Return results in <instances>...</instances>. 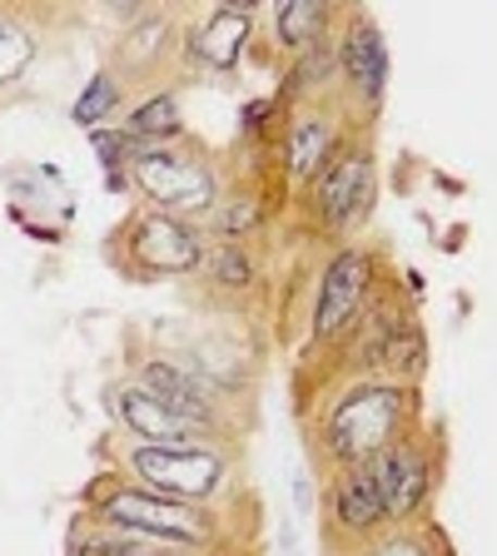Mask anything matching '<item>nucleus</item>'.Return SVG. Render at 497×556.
<instances>
[{"label": "nucleus", "mask_w": 497, "mask_h": 556, "mask_svg": "<svg viewBox=\"0 0 497 556\" xmlns=\"http://www.w3.org/2000/svg\"><path fill=\"white\" fill-rule=\"evenodd\" d=\"M100 521L115 527L125 536H150V542H170V546H204L209 542V521L204 511L185 507L170 497H150L139 486H120L100 502Z\"/></svg>", "instance_id": "f257e3e1"}, {"label": "nucleus", "mask_w": 497, "mask_h": 556, "mask_svg": "<svg viewBox=\"0 0 497 556\" xmlns=\"http://www.w3.org/2000/svg\"><path fill=\"white\" fill-rule=\"evenodd\" d=\"M398 422H403V393L398 388H363V393L344 397L338 413L328 417V452L353 467L373 463L398 438Z\"/></svg>", "instance_id": "f03ea898"}, {"label": "nucleus", "mask_w": 497, "mask_h": 556, "mask_svg": "<svg viewBox=\"0 0 497 556\" xmlns=\"http://www.w3.org/2000/svg\"><path fill=\"white\" fill-rule=\"evenodd\" d=\"M129 169H135L139 194H150L160 214L179 219V214H199V208L214 204V179L195 160H179L170 150H135Z\"/></svg>", "instance_id": "7ed1b4c3"}, {"label": "nucleus", "mask_w": 497, "mask_h": 556, "mask_svg": "<svg viewBox=\"0 0 497 556\" xmlns=\"http://www.w3.org/2000/svg\"><path fill=\"white\" fill-rule=\"evenodd\" d=\"M373 204V160L369 150H338L313 174V208L328 229L359 224Z\"/></svg>", "instance_id": "20e7f679"}, {"label": "nucleus", "mask_w": 497, "mask_h": 556, "mask_svg": "<svg viewBox=\"0 0 497 556\" xmlns=\"http://www.w3.org/2000/svg\"><path fill=\"white\" fill-rule=\"evenodd\" d=\"M135 472L160 486L170 502L209 497L224 482V463L199 447H135Z\"/></svg>", "instance_id": "39448f33"}, {"label": "nucleus", "mask_w": 497, "mask_h": 556, "mask_svg": "<svg viewBox=\"0 0 497 556\" xmlns=\"http://www.w3.org/2000/svg\"><path fill=\"white\" fill-rule=\"evenodd\" d=\"M373 472H378V492L388 517H413L428 497V452L413 438H394L388 447L373 457Z\"/></svg>", "instance_id": "423d86ee"}, {"label": "nucleus", "mask_w": 497, "mask_h": 556, "mask_svg": "<svg viewBox=\"0 0 497 556\" xmlns=\"http://www.w3.org/2000/svg\"><path fill=\"white\" fill-rule=\"evenodd\" d=\"M369 278H373V264H369V254H359V249H344V254L328 264L324 289H319V318H313V324H319V338H334L353 324L359 303L369 299Z\"/></svg>", "instance_id": "0eeeda50"}, {"label": "nucleus", "mask_w": 497, "mask_h": 556, "mask_svg": "<svg viewBox=\"0 0 497 556\" xmlns=\"http://www.w3.org/2000/svg\"><path fill=\"white\" fill-rule=\"evenodd\" d=\"M129 249L145 268H160V274H174V268H195L199 264V233L189 229L185 219L174 214H145L129 229Z\"/></svg>", "instance_id": "6e6552de"}, {"label": "nucleus", "mask_w": 497, "mask_h": 556, "mask_svg": "<svg viewBox=\"0 0 497 556\" xmlns=\"http://www.w3.org/2000/svg\"><path fill=\"white\" fill-rule=\"evenodd\" d=\"M120 417H125L129 428L139 432V442H150V447H195V422L170 413L150 388H125V393H120Z\"/></svg>", "instance_id": "1a4fd4ad"}, {"label": "nucleus", "mask_w": 497, "mask_h": 556, "mask_svg": "<svg viewBox=\"0 0 497 556\" xmlns=\"http://www.w3.org/2000/svg\"><path fill=\"white\" fill-rule=\"evenodd\" d=\"M383 517H388V507L378 492V472H373V463H359L334 486V521L348 532H373Z\"/></svg>", "instance_id": "9d476101"}, {"label": "nucleus", "mask_w": 497, "mask_h": 556, "mask_svg": "<svg viewBox=\"0 0 497 556\" xmlns=\"http://www.w3.org/2000/svg\"><path fill=\"white\" fill-rule=\"evenodd\" d=\"M344 70L353 75V85H359L369 100H378V94H383V80H388V50H383L378 25H369V21L348 25V35H344Z\"/></svg>", "instance_id": "9b49d317"}, {"label": "nucleus", "mask_w": 497, "mask_h": 556, "mask_svg": "<svg viewBox=\"0 0 497 556\" xmlns=\"http://www.w3.org/2000/svg\"><path fill=\"white\" fill-rule=\"evenodd\" d=\"M139 388H150V393L160 397L170 413H179L185 422H195V428H209V417H214V407H209V393H204V388H199L189 372L170 368V363H150Z\"/></svg>", "instance_id": "f8f14e48"}, {"label": "nucleus", "mask_w": 497, "mask_h": 556, "mask_svg": "<svg viewBox=\"0 0 497 556\" xmlns=\"http://www.w3.org/2000/svg\"><path fill=\"white\" fill-rule=\"evenodd\" d=\"M239 40H249V15H244V11H229V5H224V11L214 15V25L199 35V55L229 70L234 60H239Z\"/></svg>", "instance_id": "ddd939ff"}, {"label": "nucleus", "mask_w": 497, "mask_h": 556, "mask_svg": "<svg viewBox=\"0 0 497 556\" xmlns=\"http://www.w3.org/2000/svg\"><path fill=\"white\" fill-rule=\"evenodd\" d=\"M324 21H328L324 0H284V5H278V35H284V46H294V50H309L313 40H319V30H324Z\"/></svg>", "instance_id": "4468645a"}, {"label": "nucleus", "mask_w": 497, "mask_h": 556, "mask_svg": "<svg viewBox=\"0 0 497 556\" xmlns=\"http://www.w3.org/2000/svg\"><path fill=\"white\" fill-rule=\"evenodd\" d=\"M328 154H334V135H328L324 119H299V125H294V139H289V169L319 174Z\"/></svg>", "instance_id": "2eb2a0df"}, {"label": "nucleus", "mask_w": 497, "mask_h": 556, "mask_svg": "<svg viewBox=\"0 0 497 556\" xmlns=\"http://www.w3.org/2000/svg\"><path fill=\"white\" fill-rule=\"evenodd\" d=\"M174 129H179V100H174V94H154V100H145L135 115H129L125 135L145 150V139H170Z\"/></svg>", "instance_id": "dca6fc26"}, {"label": "nucleus", "mask_w": 497, "mask_h": 556, "mask_svg": "<svg viewBox=\"0 0 497 556\" xmlns=\"http://www.w3.org/2000/svg\"><path fill=\"white\" fill-rule=\"evenodd\" d=\"M30 60H35V40L15 21H5V15H0V85H11L15 75L30 65Z\"/></svg>", "instance_id": "f3484780"}, {"label": "nucleus", "mask_w": 497, "mask_h": 556, "mask_svg": "<svg viewBox=\"0 0 497 556\" xmlns=\"http://www.w3.org/2000/svg\"><path fill=\"white\" fill-rule=\"evenodd\" d=\"M115 80L110 75H95L90 85H85V94L75 100V125H90V129H100V119L115 110Z\"/></svg>", "instance_id": "a211bd4d"}, {"label": "nucleus", "mask_w": 497, "mask_h": 556, "mask_svg": "<svg viewBox=\"0 0 497 556\" xmlns=\"http://www.w3.org/2000/svg\"><path fill=\"white\" fill-rule=\"evenodd\" d=\"M85 556H185V546H170V542H150V536H104L95 542Z\"/></svg>", "instance_id": "6ab92c4d"}, {"label": "nucleus", "mask_w": 497, "mask_h": 556, "mask_svg": "<svg viewBox=\"0 0 497 556\" xmlns=\"http://www.w3.org/2000/svg\"><path fill=\"white\" fill-rule=\"evenodd\" d=\"M90 144H95V154H100V164H125V154H135V139L129 135H110V129H90Z\"/></svg>", "instance_id": "aec40b11"}, {"label": "nucleus", "mask_w": 497, "mask_h": 556, "mask_svg": "<svg viewBox=\"0 0 497 556\" xmlns=\"http://www.w3.org/2000/svg\"><path fill=\"white\" fill-rule=\"evenodd\" d=\"M214 278L229 283V289H244V283H249V258H244L239 249H220V254H214Z\"/></svg>", "instance_id": "412c9836"}, {"label": "nucleus", "mask_w": 497, "mask_h": 556, "mask_svg": "<svg viewBox=\"0 0 497 556\" xmlns=\"http://www.w3.org/2000/svg\"><path fill=\"white\" fill-rule=\"evenodd\" d=\"M369 556H428L418 542H388V546H378V552H369Z\"/></svg>", "instance_id": "4be33fe9"}]
</instances>
